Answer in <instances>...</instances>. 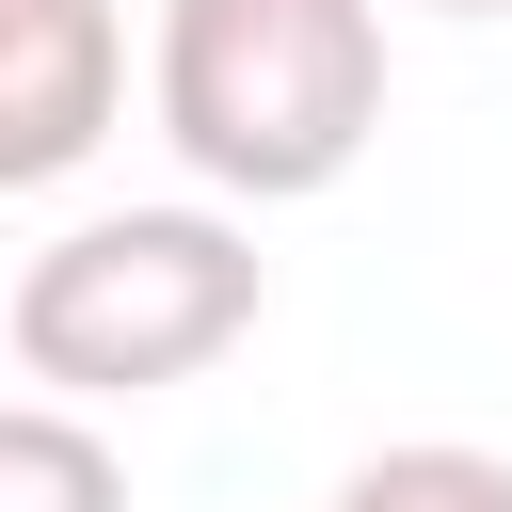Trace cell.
<instances>
[{
	"mask_svg": "<svg viewBox=\"0 0 512 512\" xmlns=\"http://www.w3.org/2000/svg\"><path fill=\"white\" fill-rule=\"evenodd\" d=\"M144 112L224 208H304L384 144V0H160Z\"/></svg>",
	"mask_w": 512,
	"mask_h": 512,
	"instance_id": "6da1fadb",
	"label": "cell"
},
{
	"mask_svg": "<svg viewBox=\"0 0 512 512\" xmlns=\"http://www.w3.org/2000/svg\"><path fill=\"white\" fill-rule=\"evenodd\" d=\"M256 304H272V256L208 192V208H96L48 256H16L0 336H16L32 400H80L96 416V400H160V384L224 368L256 336Z\"/></svg>",
	"mask_w": 512,
	"mask_h": 512,
	"instance_id": "7a4b0ae2",
	"label": "cell"
},
{
	"mask_svg": "<svg viewBox=\"0 0 512 512\" xmlns=\"http://www.w3.org/2000/svg\"><path fill=\"white\" fill-rule=\"evenodd\" d=\"M128 112V16L112 0H0V192H48Z\"/></svg>",
	"mask_w": 512,
	"mask_h": 512,
	"instance_id": "3957f363",
	"label": "cell"
},
{
	"mask_svg": "<svg viewBox=\"0 0 512 512\" xmlns=\"http://www.w3.org/2000/svg\"><path fill=\"white\" fill-rule=\"evenodd\" d=\"M0 512H128V464L80 400H0Z\"/></svg>",
	"mask_w": 512,
	"mask_h": 512,
	"instance_id": "277c9868",
	"label": "cell"
},
{
	"mask_svg": "<svg viewBox=\"0 0 512 512\" xmlns=\"http://www.w3.org/2000/svg\"><path fill=\"white\" fill-rule=\"evenodd\" d=\"M304 512H512V464H496V448H464V432H416V448L352 464V480H336V496H304Z\"/></svg>",
	"mask_w": 512,
	"mask_h": 512,
	"instance_id": "5b68a950",
	"label": "cell"
},
{
	"mask_svg": "<svg viewBox=\"0 0 512 512\" xmlns=\"http://www.w3.org/2000/svg\"><path fill=\"white\" fill-rule=\"evenodd\" d=\"M432 16H512V0H432Z\"/></svg>",
	"mask_w": 512,
	"mask_h": 512,
	"instance_id": "8992f818",
	"label": "cell"
}]
</instances>
